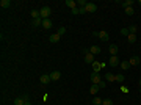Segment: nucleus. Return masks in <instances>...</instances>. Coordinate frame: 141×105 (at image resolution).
Here are the masks:
<instances>
[{"mask_svg": "<svg viewBox=\"0 0 141 105\" xmlns=\"http://www.w3.org/2000/svg\"><path fill=\"white\" fill-rule=\"evenodd\" d=\"M39 14H41V19L44 20V19H50V14H52V8L50 6H41V9H39Z\"/></svg>", "mask_w": 141, "mask_h": 105, "instance_id": "1", "label": "nucleus"}, {"mask_svg": "<svg viewBox=\"0 0 141 105\" xmlns=\"http://www.w3.org/2000/svg\"><path fill=\"white\" fill-rule=\"evenodd\" d=\"M96 60H94V55L89 52V50H85V63H88V64H93Z\"/></svg>", "mask_w": 141, "mask_h": 105, "instance_id": "2", "label": "nucleus"}, {"mask_svg": "<svg viewBox=\"0 0 141 105\" xmlns=\"http://www.w3.org/2000/svg\"><path fill=\"white\" fill-rule=\"evenodd\" d=\"M25 101H28V96H27V94H22L20 97H16V99H14V105H24Z\"/></svg>", "mask_w": 141, "mask_h": 105, "instance_id": "3", "label": "nucleus"}, {"mask_svg": "<svg viewBox=\"0 0 141 105\" xmlns=\"http://www.w3.org/2000/svg\"><path fill=\"white\" fill-rule=\"evenodd\" d=\"M85 11H86V13H94V11H97V5H96V3H91V2H88V5L85 6Z\"/></svg>", "mask_w": 141, "mask_h": 105, "instance_id": "4", "label": "nucleus"}, {"mask_svg": "<svg viewBox=\"0 0 141 105\" xmlns=\"http://www.w3.org/2000/svg\"><path fill=\"white\" fill-rule=\"evenodd\" d=\"M108 64H110L111 68H115V66H119L121 63H119V58H118V55H115V57H110V61H108Z\"/></svg>", "mask_w": 141, "mask_h": 105, "instance_id": "5", "label": "nucleus"}, {"mask_svg": "<svg viewBox=\"0 0 141 105\" xmlns=\"http://www.w3.org/2000/svg\"><path fill=\"white\" fill-rule=\"evenodd\" d=\"M49 75H50V80H52V82H57V80L61 79V72H60V71H53V72H50Z\"/></svg>", "mask_w": 141, "mask_h": 105, "instance_id": "6", "label": "nucleus"}, {"mask_svg": "<svg viewBox=\"0 0 141 105\" xmlns=\"http://www.w3.org/2000/svg\"><path fill=\"white\" fill-rule=\"evenodd\" d=\"M100 82H102L100 75H99V74H94V72H93V74H91V83H93V85H99Z\"/></svg>", "mask_w": 141, "mask_h": 105, "instance_id": "7", "label": "nucleus"}, {"mask_svg": "<svg viewBox=\"0 0 141 105\" xmlns=\"http://www.w3.org/2000/svg\"><path fill=\"white\" fill-rule=\"evenodd\" d=\"M108 52H110V55H111V57H115V55H118L119 49H118V46H116V44H110V47H108Z\"/></svg>", "mask_w": 141, "mask_h": 105, "instance_id": "8", "label": "nucleus"}, {"mask_svg": "<svg viewBox=\"0 0 141 105\" xmlns=\"http://www.w3.org/2000/svg\"><path fill=\"white\" fill-rule=\"evenodd\" d=\"M91 66H93V72H94V74H99V72H100V69H102V64H100L99 61H94Z\"/></svg>", "mask_w": 141, "mask_h": 105, "instance_id": "9", "label": "nucleus"}, {"mask_svg": "<svg viewBox=\"0 0 141 105\" xmlns=\"http://www.w3.org/2000/svg\"><path fill=\"white\" fill-rule=\"evenodd\" d=\"M52 27H53V24H52V20H50V19H44V20H42V28L50 30Z\"/></svg>", "mask_w": 141, "mask_h": 105, "instance_id": "10", "label": "nucleus"}, {"mask_svg": "<svg viewBox=\"0 0 141 105\" xmlns=\"http://www.w3.org/2000/svg\"><path fill=\"white\" fill-rule=\"evenodd\" d=\"M50 82H52V80H50V75H49V74H42V75H41V83H42V85H47V83H50Z\"/></svg>", "mask_w": 141, "mask_h": 105, "instance_id": "11", "label": "nucleus"}, {"mask_svg": "<svg viewBox=\"0 0 141 105\" xmlns=\"http://www.w3.org/2000/svg\"><path fill=\"white\" fill-rule=\"evenodd\" d=\"M99 38H100L102 41H108V38H110V35H108V33H107L105 30H100V31H99Z\"/></svg>", "mask_w": 141, "mask_h": 105, "instance_id": "12", "label": "nucleus"}, {"mask_svg": "<svg viewBox=\"0 0 141 105\" xmlns=\"http://www.w3.org/2000/svg\"><path fill=\"white\" fill-rule=\"evenodd\" d=\"M129 63H130V66H138L141 61H140V57H132L130 60H129Z\"/></svg>", "mask_w": 141, "mask_h": 105, "instance_id": "13", "label": "nucleus"}, {"mask_svg": "<svg viewBox=\"0 0 141 105\" xmlns=\"http://www.w3.org/2000/svg\"><path fill=\"white\" fill-rule=\"evenodd\" d=\"M89 52H91L93 55H99V53H100V47H99V46H91V47H89Z\"/></svg>", "mask_w": 141, "mask_h": 105, "instance_id": "14", "label": "nucleus"}, {"mask_svg": "<svg viewBox=\"0 0 141 105\" xmlns=\"http://www.w3.org/2000/svg\"><path fill=\"white\" fill-rule=\"evenodd\" d=\"M66 6L71 8V11H72L74 8H77V2H74V0H66Z\"/></svg>", "mask_w": 141, "mask_h": 105, "instance_id": "15", "label": "nucleus"}, {"mask_svg": "<svg viewBox=\"0 0 141 105\" xmlns=\"http://www.w3.org/2000/svg\"><path fill=\"white\" fill-rule=\"evenodd\" d=\"M60 38H61V36H60L58 33H53V35H50L49 41H50V42H58V41H60Z\"/></svg>", "mask_w": 141, "mask_h": 105, "instance_id": "16", "label": "nucleus"}, {"mask_svg": "<svg viewBox=\"0 0 141 105\" xmlns=\"http://www.w3.org/2000/svg\"><path fill=\"white\" fill-rule=\"evenodd\" d=\"M119 66H121V69H122V71H127V69L130 68V63H129V61L126 60V61H122V63H121Z\"/></svg>", "mask_w": 141, "mask_h": 105, "instance_id": "17", "label": "nucleus"}, {"mask_svg": "<svg viewBox=\"0 0 141 105\" xmlns=\"http://www.w3.org/2000/svg\"><path fill=\"white\" fill-rule=\"evenodd\" d=\"M124 80H126V79H124V75H122V74H116V75H115V82H118V83H122Z\"/></svg>", "mask_w": 141, "mask_h": 105, "instance_id": "18", "label": "nucleus"}, {"mask_svg": "<svg viewBox=\"0 0 141 105\" xmlns=\"http://www.w3.org/2000/svg\"><path fill=\"white\" fill-rule=\"evenodd\" d=\"M99 90H100V88H99V85H91L89 93H91V94H97V93H99Z\"/></svg>", "mask_w": 141, "mask_h": 105, "instance_id": "19", "label": "nucleus"}, {"mask_svg": "<svg viewBox=\"0 0 141 105\" xmlns=\"http://www.w3.org/2000/svg\"><path fill=\"white\" fill-rule=\"evenodd\" d=\"M0 6H2V8H9V6H11V2H9V0H2V2H0Z\"/></svg>", "mask_w": 141, "mask_h": 105, "instance_id": "20", "label": "nucleus"}, {"mask_svg": "<svg viewBox=\"0 0 141 105\" xmlns=\"http://www.w3.org/2000/svg\"><path fill=\"white\" fill-rule=\"evenodd\" d=\"M31 17H33V19H39V17H41L39 9H31Z\"/></svg>", "mask_w": 141, "mask_h": 105, "instance_id": "21", "label": "nucleus"}, {"mask_svg": "<svg viewBox=\"0 0 141 105\" xmlns=\"http://www.w3.org/2000/svg\"><path fill=\"white\" fill-rule=\"evenodd\" d=\"M105 80H108V82H115V74L107 72V74H105Z\"/></svg>", "mask_w": 141, "mask_h": 105, "instance_id": "22", "label": "nucleus"}, {"mask_svg": "<svg viewBox=\"0 0 141 105\" xmlns=\"http://www.w3.org/2000/svg\"><path fill=\"white\" fill-rule=\"evenodd\" d=\"M121 5H122V8L126 9V8H129V6H132V5H133V2H132V0H126V2H122Z\"/></svg>", "mask_w": 141, "mask_h": 105, "instance_id": "23", "label": "nucleus"}, {"mask_svg": "<svg viewBox=\"0 0 141 105\" xmlns=\"http://www.w3.org/2000/svg\"><path fill=\"white\" fill-rule=\"evenodd\" d=\"M33 27H39V25H42V19L39 17V19H33Z\"/></svg>", "mask_w": 141, "mask_h": 105, "instance_id": "24", "label": "nucleus"}, {"mask_svg": "<svg viewBox=\"0 0 141 105\" xmlns=\"http://www.w3.org/2000/svg\"><path fill=\"white\" fill-rule=\"evenodd\" d=\"M137 31H138V27H137V25H130V27H129V33L137 35Z\"/></svg>", "mask_w": 141, "mask_h": 105, "instance_id": "25", "label": "nucleus"}, {"mask_svg": "<svg viewBox=\"0 0 141 105\" xmlns=\"http://www.w3.org/2000/svg\"><path fill=\"white\" fill-rule=\"evenodd\" d=\"M86 5H88L86 0H78V2H77V6H78V8H85Z\"/></svg>", "mask_w": 141, "mask_h": 105, "instance_id": "26", "label": "nucleus"}, {"mask_svg": "<svg viewBox=\"0 0 141 105\" xmlns=\"http://www.w3.org/2000/svg\"><path fill=\"white\" fill-rule=\"evenodd\" d=\"M124 11H126V14H127V16H133V13H135V9H133L132 6H129V8H126Z\"/></svg>", "mask_w": 141, "mask_h": 105, "instance_id": "27", "label": "nucleus"}, {"mask_svg": "<svg viewBox=\"0 0 141 105\" xmlns=\"http://www.w3.org/2000/svg\"><path fill=\"white\" fill-rule=\"evenodd\" d=\"M102 101L104 99H100V97H94L93 99V105H102Z\"/></svg>", "mask_w": 141, "mask_h": 105, "instance_id": "28", "label": "nucleus"}, {"mask_svg": "<svg viewBox=\"0 0 141 105\" xmlns=\"http://www.w3.org/2000/svg\"><path fill=\"white\" fill-rule=\"evenodd\" d=\"M127 39H129V42H135V41H137V35H132V33H130V35L127 36Z\"/></svg>", "mask_w": 141, "mask_h": 105, "instance_id": "29", "label": "nucleus"}, {"mask_svg": "<svg viewBox=\"0 0 141 105\" xmlns=\"http://www.w3.org/2000/svg\"><path fill=\"white\" fill-rule=\"evenodd\" d=\"M57 33H58V35L61 36V35H64V33H66V28H64V27H60V28L57 30Z\"/></svg>", "mask_w": 141, "mask_h": 105, "instance_id": "30", "label": "nucleus"}, {"mask_svg": "<svg viewBox=\"0 0 141 105\" xmlns=\"http://www.w3.org/2000/svg\"><path fill=\"white\" fill-rule=\"evenodd\" d=\"M121 35L122 36H129L130 33H129V28H121Z\"/></svg>", "mask_w": 141, "mask_h": 105, "instance_id": "31", "label": "nucleus"}, {"mask_svg": "<svg viewBox=\"0 0 141 105\" xmlns=\"http://www.w3.org/2000/svg\"><path fill=\"white\" fill-rule=\"evenodd\" d=\"M102 105H113V101H111V99H104V101H102Z\"/></svg>", "mask_w": 141, "mask_h": 105, "instance_id": "32", "label": "nucleus"}, {"mask_svg": "<svg viewBox=\"0 0 141 105\" xmlns=\"http://www.w3.org/2000/svg\"><path fill=\"white\" fill-rule=\"evenodd\" d=\"M105 86H107V82H104V79H102V82L99 83V88H100V90H104Z\"/></svg>", "mask_w": 141, "mask_h": 105, "instance_id": "33", "label": "nucleus"}, {"mask_svg": "<svg viewBox=\"0 0 141 105\" xmlns=\"http://www.w3.org/2000/svg\"><path fill=\"white\" fill-rule=\"evenodd\" d=\"M72 14H80V8H78V6L74 8V9H72Z\"/></svg>", "mask_w": 141, "mask_h": 105, "instance_id": "34", "label": "nucleus"}, {"mask_svg": "<svg viewBox=\"0 0 141 105\" xmlns=\"http://www.w3.org/2000/svg\"><path fill=\"white\" fill-rule=\"evenodd\" d=\"M24 105H31V102H30V99H28V101H25V104Z\"/></svg>", "mask_w": 141, "mask_h": 105, "instance_id": "35", "label": "nucleus"}, {"mask_svg": "<svg viewBox=\"0 0 141 105\" xmlns=\"http://www.w3.org/2000/svg\"><path fill=\"white\" fill-rule=\"evenodd\" d=\"M140 86H141V80H140Z\"/></svg>", "mask_w": 141, "mask_h": 105, "instance_id": "36", "label": "nucleus"}, {"mask_svg": "<svg viewBox=\"0 0 141 105\" xmlns=\"http://www.w3.org/2000/svg\"><path fill=\"white\" fill-rule=\"evenodd\" d=\"M140 93H141V86H140Z\"/></svg>", "mask_w": 141, "mask_h": 105, "instance_id": "37", "label": "nucleus"}, {"mask_svg": "<svg viewBox=\"0 0 141 105\" xmlns=\"http://www.w3.org/2000/svg\"><path fill=\"white\" fill-rule=\"evenodd\" d=\"M140 61H141V57H140Z\"/></svg>", "mask_w": 141, "mask_h": 105, "instance_id": "38", "label": "nucleus"}]
</instances>
